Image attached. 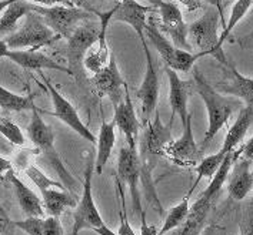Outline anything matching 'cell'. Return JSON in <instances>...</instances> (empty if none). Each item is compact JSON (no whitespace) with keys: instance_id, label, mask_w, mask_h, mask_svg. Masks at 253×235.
Wrapping results in <instances>:
<instances>
[{"instance_id":"cell-30","label":"cell","mask_w":253,"mask_h":235,"mask_svg":"<svg viewBox=\"0 0 253 235\" xmlns=\"http://www.w3.org/2000/svg\"><path fill=\"white\" fill-rule=\"evenodd\" d=\"M252 4L253 0H236L235 1V4L232 7V12H230V16H229V22L226 23V27L222 30V34L219 36V41H217V49L219 50H222V46H223L225 40L229 37L230 32L246 16V13L249 12V9L252 7Z\"/></svg>"},{"instance_id":"cell-5","label":"cell","mask_w":253,"mask_h":235,"mask_svg":"<svg viewBox=\"0 0 253 235\" xmlns=\"http://www.w3.org/2000/svg\"><path fill=\"white\" fill-rule=\"evenodd\" d=\"M145 39H149L152 46L158 50L166 67L172 68L174 71L189 73L193 68L196 60L202 57L200 53L186 52V50L174 47L173 43L169 39H166V36L158 29L153 17H149V20H147V26L145 29Z\"/></svg>"},{"instance_id":"cell-31","label":"cell","mask_w":253,"mask_h":235,"mask_svg":"<svg viewBox=\"0 0 253 235\" xmlns=\"http://www.w3.org/2000/svg\"><path fill=\"white\" fill-rule=\"evenodd\" d=\"M223 160H225V157L222 156L220 153H216V154H212V156L202 158L199 163H198V166L195 167V171L198 174V180L193 184L190 193L193 191L195 185L199 183L202 178H212L214 175V172L220 167V164L223 163Z\"/></svg>"},{"instance_id":"cell-19","label":"cell","mask_w":253,"mask_h":235,"mask_svg":"<svg viewBox=\"0 0 253 235\" xmlns=\"http://www.w3.org/2000/svg\"><path fill=\"white\" fill-rule=\"evenodd\" d=\"M7 59H10L17 66L26 68V70H57L62 73L70 74V70L66 66L57 63L56 60L50 59L49 56L36 50H9L6 54Z\"/></svg>"},{"instance_id":"cell-4","label":"cell","mask_w":253,"mask_h":235,"mask_svg":"<svg viewBox=\"0 0 253 235\" xmlns=\"http://www.w3.org/2000/svg\"><path fill=\"white\" fill-rule=\"evenodd\" d=\"M60 37L54 34L52 29L44 23L42 16L35 13L32 9L25 16L23 25L19 27L14 33L6 37V43L10 50L17 49H26L38 50L43 46H49Z\"/></svg>"},{"instance_id":"cell-25","label":"cell","mask_w":253,"mask_h":235,"mask_svg":"<svg viewBox=\"0 0 253 235\" xmlns=\"http://www.w3.org/2000/svg\"><path fill=\"white\" fill-rule=\"evenodd\" d=\"M253 190V172L251 171V164L248 160H242L236 164L229 184L227 193L235 201H242L249 196Z\"/></svg>"},{"instance_id":"cell-35","label":"cell","mask_w":253,"mask_h":235,"mask_svg":"<svg viewBox=\"0 0 253 235\" xmlns=\"http://www.w3.org/2000/svg\"><path fill=\"white\" fill-rule=\"evenodd\" d=\"M119 194H120V211H119V228H118V234L119 235H137L132 228V225L127 221V215H126V209H125V194H123V188L119 184Z\"/></svg>"},{"instance_id":"cell-24","label":"cell","mask_w":253,"mask_h":235,"mask_svg":"<svg viewBox=\"0 0 253 235\" xmlns=\"http://www.w3.org/2000/svg\"><path fill=\"white\" fill-rule=\"evenodd\" d=\"M227 68L230 70V78L227 83H222L217 86V92L235 96L245 101L246 105H253V78L240 74L232 65L227 63Z\"/></svg>"},{"instance_id":"cell-43","label":"cell","mask_w":253,"mask_h":235,"mask_svg":"<svg viewBox=\"0 0 253 235\" xmlns=\"http://www.w3.org/2000/svg\"><path fill=\"white\" fill-rule=\"evenodd\" d=\"M93 231H94V233H96V234H99V235H119V234H118V233L112 231V230H110V228L107 227L106 224H105V222H103V224H102L100 227L94 228Z\"/></svg>"},{"instance_id":"cell-50","label":"cell","mask_w":253,"mask_h":235,"mask_svg":"<svg viewBox=\"0 0 253 235\" xmlns=\"http://www.w3.org/2000/svg\"><path fill=\"white\" fill-rule=\"evenodd\" d=\"M242 235H253V225H251V227H249V230H248L246 233H243Z\"/></svg>"},{"instance_id":"cell-38","label":"cell","mask_w":253,"mask_h":235,"mask_svg":"<svg viewBox=\"0 0 253 235\" xmlns=\"http://www.w3.org/2000/svg\"><path fill=\"white\" fill-rule=\"evenodd\" d=\"M75 7H79L82 10H86L89 13L96 14L100 13L99 10V0H70Z\"/></svg>"},{"instance_id":"cell-37","label":"cell","mask_w":253,"mask_h":235,"mask_svg":"<svg viewBox=\"0 0 253 235\" xmlns=\"http://www.w3.org/2000/svg\"><path fill=\"white\" fill-rule=\"evenodd\" d=\"M14 233H16L14 221L10 220L6 209L0 205V235H14Z\"/></svg>"},{"instance_id":"cell-8","label":"cell","mask_w":253,"mask_h":235,"mask_svg":"<svg viewBox=\"0 0 253 235\" xmlns=\"http://www.w3.org/2000/svg\"><path fill=\"white\" fill-rule=\"evenodd\" d=\"M94 163L89 160L84 167V180H83V190L82 197L73 212V231L80 233L82 230H94L103 224V218L96 207L93 200V185H92V175H93Z\"/></svg>"},{"instance_id":"cell-33","label":"cell","mask_w":253,"mask_h":235,"mask_svg":"<svg viewBox=\"0 0 253 235\" xmlns=\"http://www.w3.org/2000/svg\"><path fill=\"white\" fill-rule=\"evenodd\" d=\"M0 134L14 145H25L26 143L23 131L7 117H0Z\"/></svg>"},{"instance_id":"cell-20","label":"cell","mask_w":253,"mask_h":235,"mask_svg":"<svg viewBox=\"0 0 253 235\" xmlns=\"http://www.w3.org/2000/svg\"><path fill=\"white\" fill-rule=\"evenodd\" d=\"M147 127L143 134V148L149 154H163V148L173 141L172 137V127L173 124L169 123L165 126L160 120V116L156 113L155 121H146Z\"/></svg>"},{"instance_id":"cell-45","label":"cell","mask_w":253,"mask_h":235,"mask_svg":"<svg viewBox=\"0 0 253 235\" xmlns=\"http://www.w3.org/2000/svg\"><path fill=\"white\" fill-rule=\"evenodd\" d=\"M219 227L217 225H214V224H211V225H208L205 230H203V233L202 235H219Z\"/></svg>"},{"instance_id":"cell-44","label":"cell","mask_w":253,"mask_h":235,"mask_svg":"<svg viewBox=\"0 0 253 235\" xmlns=\"http://www.w3.org/2000/svg\"><path fill=\"white\" fill-rule=\"evenodd\" d=\"M180 1L186 6L189 10H196V9L202 7L200 0H180Z\"/></svg>"},{"instance_id":"cell-13","label":"cell","mask_w":253,"mask_h":235,"mask_svg":"<svg viewBox=\"0 0 253 235\" xmlns=\"http://www.w3.org/2000/svg\"><path fill=\"white\" fill-rule=\"evenodd\" d=\"M158 7H159L160 25L163 27V30L170 36L174 47L186 50V52L193 50L187 41V25L183 20L179 6L172 1L160 0Z\"/></svg>"},{"instance_id":"cell-16","label":"cell","mask_w":253,"mask_h":235,"mask_svg":"<svg viewBox=\"0 0 253 235\" xmlns=\"http://www.w3.org/2000/svg\"><path fill=\"white\" fill-rule=\"evenodd\" d=\"M152 12V6H143L136 0H120L115 6V13L112 16V22H122L133 27L136 34L143 43L145 39V29L147 26V13Z\"/></svg>"},{"instance_id":"cell-29","label":"cell","mask_w":253,"mask_h":235,"mask_svg":"<svg viewBox=\"0 0 253 235\" xmlns=\"http://www.w3.org/2000/svg\"><path fill=\"white\" fill-rule=\"evenodd\" d=\"M35 107L33 96H20L0 86V108L7 111H25Z\"/></svg>"},{"instance_id":"cell-51","label":"cell","mask_w":253,"mask_h":235,"mask_svg":"<svg viewBox=\"0 0 253 235\" xmlns=\"http://www.w3.org/2000/svg\"><path fill=\"white\" fill-rule=\"evenodd\" d=\"M70 235H79V233H78V231H73V230H72V234Z\"/></svg>"},{"instance_id":"cell-48","label":"cell","mask_w":253,"mask_h":235,"mask_svg":"<svg viewBox=\"0 0 253 235\" xmlns=\"http://www.w3.org/2000/svg\"><path fill=\"white\" fill-rule=\"evenodd\" d=\"M54 4H62V6H69V7H75L72 4L70 0H54Z\"/></svg>"},{"instance_id":"cell-11","label":"cell","mask_w":253,"mask_h":235,"mask_svg":"<svg viewBox=\"0 0 253 235\" xmlns=\"http://www.w3.org/2000/svg\"><path fill=\"white\" fill-rule=\"evenodd\" d=\"M118 175L122 183L129 187L132 204L134 211L139 214L142 207V200L139 193V180H140V158L137 154V150H132L127 145L120 150L118 158Z\"/></svg>"},{"instance_id":"cell-12","label":"cell","mask_w":253,"mask_h":235,"mask_svg":"<svg viewBox=\"0 0 253 235\" xmlns=\"http://www.w3.org/2000/svg\"><path fill=\"white\" fill-rule=\"evenodd\" d=\"M90 81L94 84L97 94L100 97H109L115 107L123 100L125 94H122V89L125 87L126 81L120 74L118 62L113 52L110 53L107 65L100 71L94 73Z\"/></svg>"},{"instance_id":"cell-3","label":"cell","mask_w":253,"mask_h":235,"mask_svg":"<svg viewBox=\"0 0 253 235\" xmlns=\"http://www.w3.org/2000/svg\"><path fill=\"white\" fill-rule=\"evenodd\" d=\"M220 22V14L213 6H209L206 12L196 22L187 26V41L190 47H196L202 56H213L217 62L227 66L226 57L222 50L217 49V25Z\"/></svg>"},{"instance_id":"cell-2","label":"cell","mask_w":253,"mask_h":235,"mask_svg":"<svg viewBox=\"0 0 253 235\" xmlns=\"http://www.w3.org/2000/svg\"><path fill=\"white\" fill-rule=\"evenodd\" d=\"M30 111H32V118H30V123L27 126L29 140L33 143V145H36L40 154L46 158L49 166L59 175V180L65 185V188L75 196V188H76L78 183L73 178V175L70 174V171L66 168L62 157L54 147L53 129L42 118L36 105Z\"/></svg>"},{"instance_id":"cell-34","label":"cell","mask_w":253,"mask_h":235,"mask_svg":"<svg viewBox=\"0 0 253 235\" xmlns=\"http://www.w3.org/2000/svg\"><path fill=\"white\" fill-rule=\"evenodd\" d=\"M16 228L23 230L27 235H43V217H27L23 221H14Z\"/></svg>"},{"instance_id":"cell-39","label":"cell","mask_w":253,"mask_h":235,"mask_svg":"<svg viewBox=\"0 0 253 235\" xmlns=\"http://www.w3.org/2000/svg\"><path fill=\"white\" fill-rule=\"evenodd\" d=\"M139 215H140V235H158L159 230L155 225H150L146 221V212H145V209H142L139 212Z\"/></svg>"},{"instance_id":"cell-23","label":"cell","mask_w":253,"mask_h":235,"mask_svg":"<svg viewBox=\"0 0 253 235\" xmlns=\"http://www.w3.org/2000/svg\"><path fill=\"white\" fill-rule=\"evenodd\" d=\"M116 123L115 120L112 121H105L100 124L99 135L96 137V145H97V153H96V160H94V170L97 174H102L103 168L107 164L109 158L112 156V151L116 144Z\"/></svg>"},{"instance_id":"cell-52","label":"cell","mask_w":253,"mask_h":235,"mask_svg":"<svg viewBox=\"0 0 253 235\" xmlns=\"http://www.w3.org/2000/svg\"><path fill=\"white\" fill-rule=\"evenodd\" d=\"M252 209H253V204H252ZM251 225H253V212H252V220H251Z\"/></svg>"},{"instance_id":"cell-42","label":"cell","mask_w":253,"mask_h":235,"mask_svg":"<svg viewBox=\"0 0 253 235\" xmlns=\"http://www.w3.org/2000/svg\"><path fill=\"white\" fill-rule=\"evenodd\" d=\"M200 1H206L209 3L211 6H213L217 9V12L220 14V22L223 25V29L226 27V20H225V13H223V4H222V0H200Z\"/></svg>"},{"instance_id":"cell-1","label":"cell","mask_w":253,"mask_h":235,"mask_svg":"<svg viewBox=\"0 0 253 235\" xmlns=\"http://www.w3.org/2000/svg\"><path fill=\"white\" fill-rule=\"evenodd\" d=\"M193 80L196 84V92L208 110V130L200 145V151H205V148L211 144L214 135L226 126L229 118H232L235 108L239 107V101L232 100L217 92L196 68L193 73Z\"/></svg>"},{"instance_id":"cell-36","label":"cell","mask_w":253,"mask_h":235,"mask_svg":"<svg viewBox=\"0 0 253 235\" xmlns=\"http://www.w3.org/2000/svg\"><path fill=\"white\" fill-rule=\"evenodd\" d=\"M43 235H65L63 225L59 217H46L43 225Z\"/></svg>"},{"instance_id":"cell-40","label":"cell","mask_w":253,"mask_h":235,"mask_svg":"<svg viewBox=\"0 0 253 235\" xmlns=\"http://www.w3.org/2000/svg\"><path fill=\"white\" fill-rule=\"evenodd\" d=\"M12 172H13V164H12V161L0 157V180L3 177H9V174H12Z\"/></svg>"},{"instance_id":"cell-22","label":"cell","mask_w":253,"mask_h":235,"mask_svg":"<svg viewBox=\"0 0 253 235\" xmlns=\"http://www.w3.org/2000/svg\"><path fill=\"white\" fill-rule=\"evenodd\" d=\"M7 178L12 183L14 196L17 198V202H19L20 208L27 217H43L44 215V208H43L42 198L33 190H30L14 172L9 174Z\"/></svg>"},{"instance_id":"cell-21","label":"cell","mask_w":253,"mask_h":235,"mask_svg":"<svg viewBox=\"0 0 253 235\" xmlns=\"http://www.w3.org/2000/svg\"><path fill=\"white\" fill-rule=\"evenodd\" d=\"M252 124L253 105H246L239 113V116L235 120V123L230 126V129L227 130L225 141H223L222 148L219 150V153L223 157H226L229 153H233L236 150V147L245 140V135H246V133H248L249 127Z\"/></svg>"},{"instance_id":"cell-7","label":"cell","mask_w":253,"mask_h":235,"mask_svg":"<svg viewBox=\"0 0 253 235\" xmlns=\"http://www.w3.org/2000/svg\"><path fill=\"white\" fill-rule=\"evenodd\" d=\"M30 9L42 16L44 23L52 29L54 34L59 37L67 39L73 30L79 26L83 20L92 19L94 14L89 13L86 10H82L79 7H69L62 4L53 6H40V4H30Z\"/></svg>"},{"instance_id":"cell-18","label":"cell","mask_w":253,"mask_h":235,"mask_svg":"<svg viewBox=\"0 0 253 235\" xmlns=\"http://www.w3.org/2000/svg\"><path fill=\"white\" fill-rule=\"evenodd\" d=\"M166 76L169 80V104L172 107V116L170 121L173 124L174 117L179 116L182 120V124L186 123V118L189 117V110H187V101H189V89L190 83L185 81L179 77L177 71L166 67Z\"/></svg>"},{"instance_id":"cell-28","label":"cell","mask_w":253,"mask_h":235,"mask_svg":"<svg viewBox=\"0 0 253 235\" xmlns=\"http://www.w3.org/2000/svg\"><path fill=\"white\" fill-rule=\"evenodd\" d=\"M190 194H192V193L189 191V194H187L177 205H174L173 208L168 212V215H166V218H165V221H163L162 228L158 231V235L169 234V233L177 230L179 227H182V225L185 224L187 215H189V208H190V205H189V196H190Z\"/></svg>"},{"instance_id":"cell-47","label":"cell","mask_w":253,"mask_h":235,"mask_svg":"<svg viewBox=\"0 0 253 235\" xmlns=\"http://www.w3.org/2000/svg\"><path fill=\"white\" fill-rule=\"evenodd\" d=\"M9 50L10 49H9V46L6 43V40L0 39V57H6V54H7Z\"/></svg>"},{"instance_id":"cell-9","label":"cell","mask_w":253,"mask_h":235,"mask_svg":"<svg viewBox=\"0 0 253 235\" xmlns=\"http://www.w3.org/2000/svg\"><path fill=\"white\" fill-rule=\"evenodd\" d=\"M40 77L43 80V86L47 89V92L50 94V99H52V104H53L54 116L59 118L60 121H63L67 127H70L72 130L75 131L76 134H79L82 138H84L86 141H90V143H96V135H94L92 130H89L82 118H80L79 113L76 110V107L72 104L67 99H65L60 93L57 92V89L53 86V83L46 77L43 73H40Z\"/></svg>"},{"instance_id":"cell-26","label":"cell","mask_w":253,"mask_h":235,"mask_svg":"<svg viewBox=\"0 0 253 235\" xmlns=\"http://www.w3.org/2000/svg\"><path fill=\"white\" fill-rule=\"evenodd\" d=\"M42 202L44 211L50 217L59 218L67 208H75L78 205V201L72 193L59 188H49L42 191Z\"/></svg>"},{"instance_id":"cell-46","label":"cell","mask_w":253,"mask_h":235,"mask_svg":"<svg viewBox=\"0 0 253 235\" xmlns=\"http://www.w3.org/2000/svg\"><path fill=\"white\" fill-rule=\"evenodd\" d=\"M19 1H27V3H39L40 6H53L54 0H19Z\"/></svg>"},{"instance_id":"cell-49","label":"cell","mask_w":253,"mask_h":235,"mask_svg":"<svg viewBox=\"0 0 253 235\" xmlns=\"http://www.w3.org/2000/svg\"><path fill=\"white\" fill-rule=\"evenodd\" d=\"M149 1V4H153V6H159L160 0H147Z\"/></svg>"},{"instance_id":"cell-27","label":"cell","mask_w":253,"mask_h":235,"mask_svg":"<svg viewBox=\"0 0 253 235\" xmlns=\"http://www.w3.org/2000/svg\"><path fill=\"white\" fill-rule=\"evenodd\" d=\"M30 4L27 1H14L4 9L0 16V39L9 36L17 30V22L30 12Z\"/></svg>"},{"instance_id":"cell-15","label":"cell","mask_w":253,"mask_h":235,"mask_svg":"<svg viewBox=\"0 0 253 235\" xmlns=\"http://www.w3.org/2000/svg\"><path fill=\"white\" fill-rule=\"evenodd\" d=\"M115 13V7H112L110 10L106 12H100L96 14V17L100 20V34L99 39L94 43L93 46L87 50L84 59H83V66L86 67V70L97 73L100 71L109 62L110 57V49L107 46V27L112 23V16Z\"/></svg>"},{"instance_id":"cell-17","label":"cell","mask_w":253,"mask_h":235,"mask_svg":"<svg viewBox=\"0 0 253 235\" xmlns=\"http://www.w3.org/2000/svg\"><path fill=\"white\" fill-rule=\"evenodd\" d=\"M113 120L116 123V127L126 137L127 147L132 148V150H137L139 120H137V116H136V110H134L133 101H132L127 84H125V97H123V100L115 107Z\"/></svg>"},{"instance_id":"cell-10","label":"cell","mask_w":253,"mask_h":235,"mask_svg":"<svg viewBox=\"0 0 253 235\" xmlns=\"http://www.w3.org/2000/svg\"><path fill=\"white\" fill-rule=\"evenodd\" d=\"M200 148L196 144L192 130V114H189L186 123L183 124V134L168 144L163 148L162 156L168 157L172 163L180 167H193L198 164L200 157Z\"/></svg>"},{"instance_id":"cell-6","label":"cell","mask_w":253,"mask_h":235,"mask_svg":"<svg viewBox=\"0 0 253 235\" xmlns=\"http://www.w3.org/2000/svg\"><path fill=\"white\" fill-rule=\"evenodd\" d=\"M99 34H100V20L92 17L83 20L67 37L66 57L69 62L67 67L70 70V76L79 78L83 74L82 73L83 59L87 50L97 41Z\"/></svg>"},{"instance_id":"cell-41","label":"cell","mask_w":253,"mask_h":235,"mask_svg":"<svg viewBox=\"0 0 253 235\" xmlns=\"http://www.w3.org/2000/svg\"><path fill=\"white\" fill-rule=\"evenodd\" d=\"M242 154L245 157V160L248 161H253V137H251L243 147H240Z\"/></svg>"},{"instance_id":"cell-32","label":"cell","mask_w":253,"mask_h":235,"mask_svg":"<svg viewBox=\"0 0 253 235\" xmlns=\"http://www.w3.org/2000/svg\"><path fill=\"white\" fill-rule=\"evenodd\" d=\"M25 174L27 177L33 181V184L39 188V191H44V190H49V188H59V190H66L65 185L57 181V180H53L50 177H47L44 172L42 170H39L36 166H27L25 167Z\"/></svg>"},{"instance_id":"cell-14","label":"cell","mask_w":253,"mask_h":235,"mask_svg":"<svg viewBox=\"0 0 253 235\" xmlns=\"http://www.w3.org/2000/svg\"><path fill=\"white\" fill-rule=\"evenodd\" d=\"M143 52H145V59H146V70H145V77L140 84V89L137 92V97L142 103V114L143 118L149 121L152 114L156 111L158 107V100H159V76L156 71V67L153 63L152 54L149 50V46L146 43L142 44Z\"/></svg>"}]
</instances>
